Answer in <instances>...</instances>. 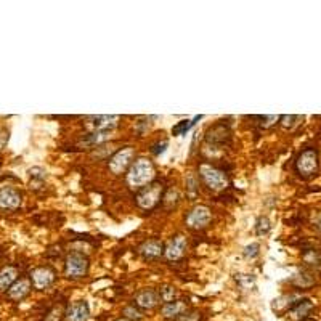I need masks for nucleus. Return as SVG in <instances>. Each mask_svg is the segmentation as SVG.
Returning a JSON list of instances; mask_svg holds the SVG:
<instances>
[{
    "label": "nucleus",
    "instance_id": "1",
    "mask_svg": "<svg viewBox=\"0 0 321 321\" xmlns=\"http://www.w3.org/2000/svg\"><path fill=\"white\" fill-rule=\"evenodd\" d=\"M154 177H156L154 164L146 158H140L130 165L127 174V185L130 188H145L153 183Z\"/></svg>",
    "mask_w": 321,
    "mask_h": 321
},
{
    "label": "nucleus",
    "instance_id": "2",
    "mask_svg": "<svg viewBox=\"0 0 321 321\" xmlns=\"http://www.w3.org/2000/svg\"><path fill=\"white\" fill-rule=\"evenodd\" d=\"M199 175L204 180V183L210 188L216 189V191H220V189H225L228 186V178L222 170H219L217 167H213L210 164H203L199 167Z\"/></svg>",
    "mask_w": 321,
    "mask_h": 321
},
{
    "label": "nucleus",
    "instance_id": "3",
    "mask_svg": "<svg viewBox=\"0 0 321 321\" xmlns=\"http://www.w3.org/2000/svg\"><path fill=\"white\" fill-rule=\"evenodd\" d=\"M89 271V259L85 255H82L79 252H73L66 257V264H65V273L68 278H82L85 276Z\"/></svg>",
    "mask_w": 321,
    "mask_h": 321
},
{
    "label": "nucleus",
    "instance_id": "4",
    "mask_svg": "<svg viewBox=\"0 0 321 321\" xmlns=\"http://www.w3.org/2000/svg\"><path fill=\"white\" fill-rule=\"evenodd\" d=\"M318 151L315 148H307L304 149L295 161V169L301 175L304 177H310L318 170Z\"/></svg>",
    "mask_w": 321,
    "mask_h": 321
},
{
    "label": "nucleus",
    "instance_id": "5",
    "mask_svg": "<svg viewBox=\"0 0 321 321\" xmlns=\"http://www.w3.org/2000/svg\"><path fill=\"white\" fill-rule=\"evenodd\" d=\"M162 198V185L161 183H149L148 186L141 188L137 195V204L141 209H153Z\"/></svg>",
    "mask_w": 321,
    "mask_h": 321
},
{
    "label": "nucleus",
    "instance_id": "6",
    "mask_svg": "<svg viewBox=\"0 0 321 321\" xmlns=\"http://www.w3.org/2000/svg\"><path fill=\"white\" fill-rule=\"evenodd\" d=\"M135 156V149L134 148H122V149H119L113 154V158L110 159V170L114 174V175H121L125 172V169L129 167V165H132L130 162H132Z\"/></svg>",
    "mask_w": 321,
    "mask_h": 321
},
{
    "label": "nucleus",
    "instance_id": "7",
    "mask_svg": "<svg viewBox=\"0 0 321 321\" xmlns=\"http://www.w3.org/2000/svg\"><path fill=\"white\" fill-rule=\"evenodd\" d=\"M210 219H212V212L207 206H196L186 216V225L193 230H199L207 227Z\"/></svg>",
    "mask_w": 321,
    "mask_h": 321
},
{
    "label": "nucleus",
    "instance_id": "8",
    "mask_svg": "<svg viewBox=\"0 0 321 321\" xmlns=\"http://www.w3.org/2000/svg\"><path fill=\"white\" fill-rule=\"evenodd\" d=\"M55 281V271L49 267H39L32 270L31 273V283L37 291H44L50 288Z\"/></svg>",
    "mask_w": 321,
    "mask_h": 321
},
{
    "label": "nucleus",
    "instance_id": "9",
    "mask_svg": "<svg viewBox=\"0 0 321 321\" xmlns=\"http://www.w3.org/2000/svg\"><path fill=\"white\" fill-rule=\"evenodd\" d=\"M119 116H92L89 117L87 127L93 132H111L119 124Z\"/></svg>",
    "mask_w": 321,
    "mask_h": 321
},
{
    "label": "nucleus",
    "instance_id": "10",
    "mask_svg": "<svg viewBox=\"0 0 321 321\" xmlns=\"http://www.w3.org/2000/svg\"><path fill=\"white\" fill-rule=\"evenodd\" d=\"M23 196L15 188H0V209L15 210L21 206Z\"/></svg>",
    "mask_w": 321,
    "mask_h": 321
},
{
    "label": "nucleus",
    "instance_id": "11",
    "mask_svg": "<svg viewBox=\"0 0 321 321\" xmlns=\"http://www.w3.org/2000/svg\"><path fill=\"white\" fill-rule=\"evenodd\" d=\"M185 251H186V240L185 236L178 234L174 236L167 243V246L164 247V255L167 260H180L185 255Z\"/></svg>",
    "mask_w": 321,
    "mask_h": 321
},
{
    "label": "nucleus",
    "instance_id": "12",
    "mask_svg": "<svg viewBox=\"0 0 321 321\" xmlns=\"http://www.w3.org/2000/svg\"><path fill=\"white\" fill-rule=\"evenodd\" d=\"M159 304V294L153 289H143L135 295V305L145 310H153Z\"/></svg>",
    "mask_w": 321,
    "mask_h": 321
},
{
    "label": "nucleus",
    "instance_id": "13",
    "mask_svg": "<svg viewBox=\"0 0 321 321\" xmlns=\"http://www.w3.org/2000/svg\"><path fill=\"white\" fill-rule=\"evenodd\" d=\"M31 288H32L31 280H28V278L16 280V281L13 283V286H11V288L8 289V297H10L11 301L19 302V301H23V299H25V297L31 292Z\"/></svg>",
    "mask_w": 321,
    "mask_h": 321
},
{
    "label": "nucleus",
    "instance_id": "14",
    "mask_svg": "<svg viewBox=\"0 0 321 321\" xmlns=\"http://www.w3.org/2000/svg\"><path fill=\"white\" fill-rule=\"evenodd\" d=\"M312 310H313V302L310 299H302V301H297L291 307L289 316L295 321H304L305 318H308Z\"/></svg>",
    "mask_w": 321,
    "mask_h": 321
},
{
    "label": "nucleus",
    "instance_id": "15",
    "mask_svg": "<svg viewBox=\"0 0 321 321\" xmlns=\"http://www.w3.org/2000/svg\"><path fill=\"white\" fill-rule=\"evenodd\" d=\"M89 315H90V308L87 302L84 301H79V302H74L73 305H69L66 312V318L69 321H87Z\"/></svg>",
    "mask_w": 321,
    "mask_h": 321
},
{
    "label": "nucleus",
    "instance_id": "16",
    "mask_svg": "<svg viewBox=\"0 0 321 321\" xmlns=\"http://www.w3.org/2000/svg\"><path fill=\"white\" fill-rule=\"evenodd\" d=\"M140 254L145 259H158L161 254H164V246L158 240H148L140 246Z\"/></svg>",
    "mask_w": 321,
    "mask_h": 321
},
{
    "label": "nucleus",
    "instance_id": "17",
    "mask_svg": "<svg viewBox=\"0 0 321 321\" xmlns=\"http://www.w3.org/2000/svg\"><path fill=\"white\" fill-rule=\"evenodd\" d=\"M228 135H230V130L223 124H217L207 130L206 140L209 143H223V141L228 138Z\"/></svg>",
    "mask_w": 321,
    "mask_h": 321
},
{
    "label": "nucleus",
    "instance_id": "18",
    "mask_svg": "<svg viewBox=\"0 0 321 321\" xmlns=\"http://www.w3.org/2000/svg\"><path fill=\"white\" fill-rule=\"evenodd\" d=\"M18 280V270L15 267H4L0 270V291H7Z\"/></svg>",
    "mask_w": 321,
    "mask_h": 321
},
{
    "label": "nucleus",
    "instance_id": "19",
    "mask_svg": "<svg viewBox=\"0 0 321 321\" xmlns=\"http://www.w3.org/2000/svg\"><path fill=\"white\" fill-rule=\"evenodd\" d=\"M186 310V305L182 301H174V302H167L164 304L161 308V313L164 318H178L183 312Z\"/></svg>",
    "mask_w": 321,
    "mask_h": 321
},
{
    "label": "nucleus",
    "instance_id": "20",
    "mask_svg": "<svg viewBox=\"0 0 321 321\" xmlns=\"http://www.w3.org/2000/svg\"><path fill=\"white\" fill-rule=\"evenodd\" d=\"M199 119H203V116H196L195 119H191V121H188V119L186 121H180L172 129V134L174 135H185L188 130L196 124V121H199Z\"/></svg>",
    "mask_w": 321,
    "mask_h": 321
},
{
    "label": "nucleus",
    "instance_id": "21",
    "mask_svg": "<svg viewBox=\"0 0 321 321\" xmlns=\"http://www.w3.org/2000/svg\"><path fill=\"white\" fill-rule=\"evenodd\" d=\"M177 295H178V291L174 286H162L159 291V299L165 304L174 302L177 299Z\"/></svg>",
    "mask_w": 321,
    "mask_h": 321
},
{
    "label": "nucleus",
    "instance_id": "22",
    "mask_svg": "<svg viewBox=\"0 0 321 321\" xmlns=\"http://www.w3.org/2000/svg\"><path fill=\"white\" fill-rule=\"evenodd\" d=\"M122 316L127 318V319H132V321H140L141 318H143V313H141L138 310V307L134 305H127L124 310H122Z\"/></svg>",
    "mask_w": 321,
    "mask_h": 321
},
{
    "label": "nucleus",
    "instance_id": "23",
    "mask_svg": "<svg viewBox=\"0 0 321 321\" xmlns=\"http://www.w3.org/2000/svg\"><path fill=\"white\" fill-rule=\"evenodd\" d=\"M63 315H66L65 308H63L61 305H55V307L52 308V310L45 315L44 321H61Z\"/></svg>",
    "mask_w": 321,
    "mask_h": 321
},
{
    "label": "nucleus",
    "instance_id": "24",
    "mask_svg": "<svg viewBox=\"0 0 321 321\" xmlns=\"http://www.w3.org/2000/svg\"><path fill=\"white\" fill-rule=\"evenodd\" d=\"M270 220L267 219V217H260L259 220H257V225H255V231H257V234H267L268 231H270Z\"/></svg>",
    "mask_w": 321,
    "mask_h": 321
},
{
    "label": "nucleus",
    "instance_id": "25",
    "mask_svg": "<svg viewBox=\"0 0 321 321\" xmlns=\"http://www.w3.org/2000/svg\"><path fill=\"white\" fill-rule=\"evenodd\" d=\"M199 319H201V313L196 310H188V308L180 316L175 318V321H199Z\"/></svg>",
    "mask_w": 321,
    "mask_h": 321
},
{
    "label": "nucleus",
    "instance_id": "26",
    "mask_svg": "<svg viewBox=\"0 0 321 321\" xmlns=\"http://www.w3.org/2000/svg\"><path fill=\"white\" fill-rule=\"evenodd\" d=\"M259 249H260V246H259L257 243H252V244L246 246V247H244V257H247V259H254V257H257V255H259Z\"/></svg>",
    "mask_w": 321,
    "mask_h": 321
},
{
    "label": "nucleus",
    "instance_id": "27",
    "mask_svg": "<svg viewBox=\"0 0 321 321\" xmlns=\"http://www.w3.org/2000/svg\"><path fill=\"white\" fill-rule=\"evenodd\" d=\"M29 175L32 178H39V180H44V178L47 177V172L44 169H40V167H32V169H29Z\"/></svg>",
    "mask_w": 321,
    "mask_h": 321
},
{
    "label": "nucleus",
    "instance_id": "28",
    "mask_svg": "<svg viewBox=\"0 0 321 321\" xmlns=\"http://www.w3.org/2000/svg\"><path fill=\"white\" fill-rule=\"evenodd\" d=\"M295 119H299V117L297 116H283V117H280V121H281L283 127H292Z\"/></svg>",
    "mask_w": 321,
    "mask_h": 321
},
{
    "label": "nucleus",
    "instance_id": "29",
    "mask_svg": "<svg viewBox=\"0 0 321 321\" xmlns=\"http://www.w3.org/2000/svg\"><path fill=\"white\" fill-rule=\"evenodd\" d=\"M167 141H161V143H158V145H154V148L151 149L153 151V154H156V156H159V154H162L164 151H165V148H167Z\"/></svg>",
    "mask_w": 321,
    "mask_h": 321
},
{
    "label": "nucleus",
    "instance_id": "30",
    "mask_svg": "<svg viewBox=\"0 0 321 321\" xmlns=\"http://www.w3.org/2000/svg\"><path fill=\"white\" fill-rule=\"evenodd\" d=\"M8 143V132L5 129H0V149H4Z\"/></svg>",
    "mask_w": 321,
    "mask_h": 321
},
{
    "label": "nucleus",
    "instance_id": "31",
    "mask_svg": "<svg viewBox=\"0 0 321 321\" xmlns=\"http://www.w3.org/2000/svg\"><path fill=\"white\" fill-rule=\"evenodd\" d=\"M315 223H316V227L321 230V212H319L318 216H316V219H315Z\"/></svg>",
    "mask_w": 321,
    "mask_h": 321
},
{
    "label": "nucleus",
    "instance_id": "32",
    "mask_svg": "<svg viewBox=\"0 0 321 321\" xmlns=\"http://www.w3.org/2000/svg\"><path fill=\"white\" fill-rule=\"evenodd\" d=\"M116 321H132V319H127V318L122 316V318H119V319H116Z\"/></svg>",
    "mask_w": 321,
    "mask_h": 321
},
{
    "label": "nucleus",
    "instance_id": "33",
    "mask_svg": "<svg viewBox=\"0 0 321 321\" xmlns=\"http://www.w3.org/2000/svg\"><path fill=\"white\" fill-rule=\"evenodd\" d=\"M304 321H315V319H312V318H305Z\"/></svg>",
    "mask_w": 321,
    "mask_h": 321
}]
</instances>
